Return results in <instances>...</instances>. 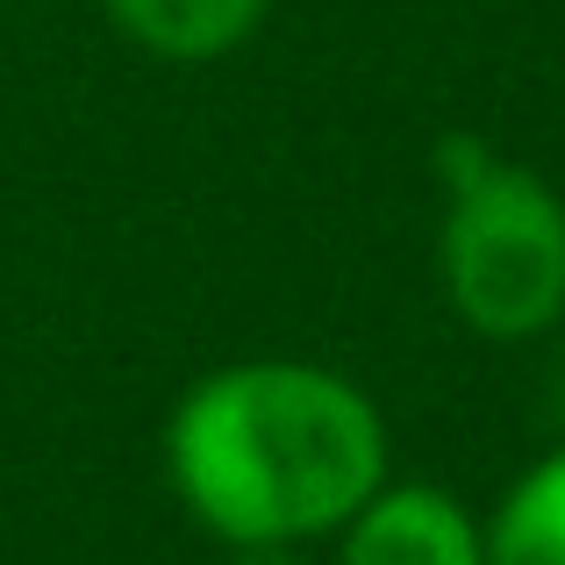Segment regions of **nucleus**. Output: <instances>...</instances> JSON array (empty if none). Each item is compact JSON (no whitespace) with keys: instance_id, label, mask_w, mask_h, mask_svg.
<instances>
[{"instance_id":"f257e3e1","label":"nucleus","mask_w":565,"mask_h":565,"mask_svg":"<svg viewBox=\"0 0 565 565\" xmlns=\"http://www.w3.org/2000/svg\"><path fill=\"white\" fill-rule=\"evenodd\" d=\"M166 466L186 515L222 544H308L386 487V423L344 373L250 359L186 386Z\"/></svg>"},{"instance_id":"f03ea898","label":"nucleus","mask_w":565,"mask_h":565,"mask_svg":"<svg viewBox=\"0 0 565 565\" xmlns=\"http://www.w3.org/2000/svg\"><path fill=\"white\" fill-rule=\"evenodd\" d=\"M437 265L472 330L523 344L565 316V201L537 172L494 158L480 180L451 186Z\"/></svg>"},{"instance_id":"7ed1b4c3","label":"nucleus","mask_w":565,"mask_h":565,"mask_svg":"<svg viewBox=\"0 0 565 565\" xmlns=\"http://www.w3.org/2000/svg\"><path fill=\"white\" fill-rule=\"evenodd\" d=\"M337 565H487V544L444 487H380L344 523Z\"/></svg>"},{"instance_id":"20e7f679","label":"nucleus","mask_w":565,"mask_h":565,"mask_svg":"<svg viewBox=\"0 0 565 565\" xmlns=\"http://www.w3.org/2000/svg\"><path fill=\"white\" fill-rule=\"evenodd\" d=\"M143 51L180 57V65H201V57H222L265 22L273 0H100Z\"/></svg>"},{"instance_id":"39448f33","label":"nucleus","mask_w":565,"mask_h":565,"mask_svg":"<svg viewBox=\"0 0 565 565\" xmlns=\"http://www.w3.org/2000/svg\"><path fill=\"white\" fill-rule=\"evenodd\" d=\"M487 565H565V451L537 458L480 530Z\"/></svg>"},{"instance_id":"423d86ee","label":"nucleus","mask_w":565,"mask_h":565,"mask_svg":"<svg viewBox=\"0 0 565 565\" xmlns=\"http://www.w3.org/2000/svg\"><path fill=\"white\" fill-rule=\"evenodd\" d=\"M487 166H494V151H487L480 137H444V143H437V180H444V186L480 180Z\"/></svg>"},{"instance_id":"0eeeda50","label":"nucleus","mask_w":565,"mask_h":565,"mask_svg":"<svg viewBox=\"0 0 565 565\" xmlns=\"http://www.w3.org/2000/svg\"><path fill=\"white\" fill-rule=\"evenodd\" d=\"M230 565H308V558H294V544H236Z\"/></svg>"}]
</instances>
